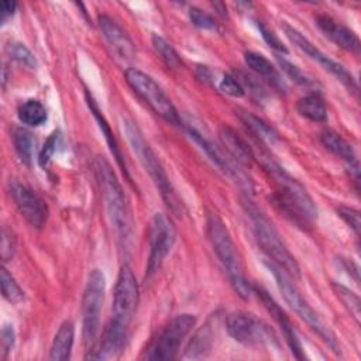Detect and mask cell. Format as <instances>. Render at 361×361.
I'll return each mask as SVG.
<instances>
[{"label":"cell","mask_w":361,"mask_h":361,"mask_svg":"<svg viewBox=\"0 0 361 361\" xmlns=\"http://www.w3.org/2000/svg\"><path fill=\"white\" fill-rule=\"evenodd\" d=\"M17 114L20 121L30 127H39L48 120L45 106L37 99H28L23 104H20Z\"/></svg>","instance_id":"obj_27"},{"label":"cell","mask_w":361,"mask_h":361,"mask_svg":"<svg viewBox=\"0 0 361 361\" xmlns=\"http://www.w3.org/2000/svg\"><path fill=\"white\" fill-rule=\"evenodd\" d=\"M124 78L127 85L133 89V92L145 103L148 107L164 120H166L172 126L182 127L183 123L175 109L173 103L164 92V89L145 72L137 68H128L124 72Z\"/></svg>","instance_id":"obj_7"},{"label":"cell","mask_w":361,"mask_h":361,"mask_svg":"<svg viewBox=\"0 0 361 361\" xmlns=\"http://www.w3.org/2000/svg\"><path fill=\"white\" fill-rule=\"evenodd\" d=\"M195 323V314L180 313L172 317L151 343L145 358L152 361H171L176 358L183 340L192 331Z\"/></svg>","instance_id":"obj_9"},{"label":"cell","mask_w":361,"mask_h":361,"mask_svg":"<svg viewBox=\"0 0 361 361\" xmlns=\"http://www.w3.org/2000/svg\"><path fill=\"white\" fill-rule=\"evenodd\" d=\"M278 62H279V66L282 68V71H283L293 82H296L298 85H300V86H303V87H312V86L316 85V83H314L312 79H309L296 65H293L292 62L286 61L285 58H278Z\"/></svg>","instance_id":"obj_35"},{"label":"cell","mask_w":361,"mask_h":361,"mask_svg":"<svg viewBox=\"0 0 361 361\" xmlns=\"http://www.w3.org/2000/svg\"><path fill=\"white\" fill-rule=\"evenodd\" d=\"M213 341V333L209 324L202 326L189 340V344L185 351L186 358H202L204 357L210 348Z\"/></svg>","instance_id":"obj_28"},{"label":"cell","mask_w":361,"mask_h":361,"mask_svg":"<svg viewBox=\"0 0 361 361\" xmlns=\"http://www.w3.org/2000/svg\"><path fill=\"white\" fill-rule=\"evenodd\" d=\"M176 240V228L164 213H155L149 221L148 244L149 255L145 268V279H151L162 267Z\"/></svg>","instance_id":"obj_12"},{"label":"cell","mask_w":361,"mask_h":361,"mask_svg":"<svg viewBox=\"0 0 361 361\" xmlns=\"http://www.w3.org/2000/svg\"><path fill=\"white\" fill-rule=\"evenodd\" d=\"M206 233L213 251L227 272L233 289L240 298L248 299L250 293L252 292V286L248 283L244 275L243 264L231 234L224 221L216 213H209L206 219Z\"/></svg>","instance_id":"obj_4"},{"label":"cell","mask_w":361,"mask_h":361,"mask_svg":"<svg viewBox=\"0 0 361 361\" xmlns=\"http://www.w3.org/2000/svg\"><path fill=\"white\" fill-rule=\"evenodd\" d=\"M219 135L230 158H234L237 164L244 166L252 165V162L255 161L254 148L248 144L247 140H244L235 130L228 126H221Z\"/></svg>","instance_id":"obj_20"},{"label":"cell","mask_w":361,"mask_h":361,"mask_svg":"<svg viewBox=\"0 0 361 361\" xmlns=\"http://www.w3.org/2000/svg\"><path fill=\"white\" fill-rule=\"evenodd\" d=\"M10 195L27 223L35 228L45 226L49 214L47 202L31 188L17 180L10 182Z\"/></svg>","instance_id":"obj_14"},{"label":"cell","mask_w":361,"mask_h":361,"mask_svg":"<svg viewBox=\"0 0 361 361\" xmlns=\"http://www.w3.org/2000/svg\"><path fill=\"white\" fill-rule=\"evenodd\" d=\"M6 54L17 61L18 63L30 68V69H35L37 68V58L35 55L21 42H10L6 45Z\"/></svg>","instance_id":"obj_33"},{"label":"cell","mask_w":361,"mask_h":361,"mask_svg":"<svg viewBox=\"0 0 361 361\" xmlns=\"http://www.w3.org/2000/svg\"><path fill=\"white\" fill-rule=\"evenodd\" d=\"M331 288L334 290V293L337 295V298L341 300V303L348 309V312L351 313V316L355 319V322H360V316H361V303H360V298L347 286L333 282Z\"/></svg>","instance_id":"obj_31"},{"label":"cell","mask_w":361,"mask_h":361,"mask_svg":"<svg viewBox=\"0 0 361 361\" xmlns=\"http://www.w3.org/2000/svg\"><path fill=\"white\" fill-rule=\"evenodd\" d=\"M128 330L120 329L111 323L107 324L106 330L103 331L102 340L99 341L97 347L87 351V360H111L117 358L127 343Z\"/></svg>","instance_id":"obj_19"},{"label":"cell","mask_w":361,"mask_h":361,"mask_svg":"<svg viewBox=\"0 0 361 361\" xmlns=\"http://www.w3.org/2000/svg\"><path fill=\"white\" fill-rule=\"evenodd\" d=\"M106 279L100 269L90 271L82 298V338L86 351L94 348L100 327Z\"/></svg>","instance_id":"obj_8"},{"label":"cell","mask_w":361,"mask_h":361,"mask_svg":"<svg viewBox=\"0 0 361 361\" xmlns=\"http://www.w3.org/2000/svg\"><path fill=\"white\" fill-rule=\"evenodd\" d=\"M296 110L305 118L314 123H324L327 120V107L319 93H307L296 102Z\"/></svg>","instance_id":"obj_25"},{"label":"cell","mask_w":361,"mask_h":361,"mask_svg":"<svg viewBox=\"0 0 361 361\" xmlns=\"http://www.w3.org/2000/svg\"><path fill=\"white\" fill-rule=\"evenodd\" d=\"M314 21L319 30L337 47L355 55L360 54V49H361L360 38L348 27L343 25L341 23L336 21L333 17L327 14H317Z\"/></svg>","instance_id":"obj_18"},{"label":"cell","mask_w":361,"mask_h":361,"mask_svg":"<svg viewBox=\"0 0 361 361\" xmlns=\"http://www.w3.org/2000/svg\"><path fill=\"white\" fill-rule=\"evenodd\" d=\"M219 87L223 93H226L228 96H233V97H243L244 96V89H243L241 83L231 73H224L223 75V78L219 83Z\"/></svg>","instance_id":"obj_38"},{"label":"cell","mask_w":361,"mask_h":361,"mask_svg":"<svg viewBox=\"0 0 361 361\" xmlns=\"http://www.w3.org/2000/svg\"><path fill=\"white\" fill-rule=\"evenodd\" d=\"M13 144L21 162L25 165H31L35 147V140L32 134L23 127H17L13 131Z\"/></svg>","instance_id":"obj_29"},{"label":"cell","mask_w":361,"mask_h":361,"mask_svg":"<svg viewBox=\"0 0 361 361\" xmlns=\"http://www.w3.org/2000/svg\"><path fill=\"white\" fill-rule=\"evenodd\" d=\"M282 30L285 32V35L288 37V39L298 48L300 49L303 54H306L310 59L319 62V65L327 71L329 73H331L337 80H340L350 92L357 93L358 92V85L354 79V76L338 62H336L334 59H331L330 56H327L324 52H322L314 44H312L302 32H299L296 28H293L292 25L286 24L285 21L282 23Z\"/></svg>","instance_id":"obj_13"},{"label":"cell","mask_w":361,"mask_h":361,"mask_svg":"<svg viewBox=\"0 0 361 361\" xmlns=\"http://www.w3.org/2000/svg\"><path fill=\"white\" fill-rule=\"evenodd\" d=\"M1 258L3 261H10L14 257L16 252V238L11 230H8L6 226L1 228Z\"/></svg>","instance_id":"obj_40"},{"label":"cell","mask_w":361,"mask_h":361,"mask_svg":"<svg viewBox=\"0 0 361 361\" xmlns=\"http://www.w3.org/2000/svg\"><path fill=\"white\" fill-rule=\"evenodd\" d=\"M123 131L126 134V138H127L133 152L137 155L138 161L141 162V165L148 172L152 182L155 183L157 189L159 190L161 197H162L164 203L166 204V207L171 210L172 214L182 216L185 213V204L180 200V197L178 196L175 188L172 186L159 158L157 157V154L154 152L151 145L145 141L138 126L134 121L124 118L123 120Z\"/></svg>","instance_id":"obj_2"},{"label":"cell","mask_w":361,"mask_h":361,"mask_svg":"<svg viewBox=\"0 0 361 361\" xmlns=\"http://www.w3.org/2000/svg\"><path fill=\"white\" fill-rule=\"evenodd\" d=\"M267 268L274 275L276 285L285 299V302L293 309V312L337 354H340V345L337 343V338L334 333L330 330V327L319 317V314L313 310V307L307 303V300L302 296L296 285L293 283L292 278L286 275L278 265H275L271 261H265Z\"/></svg>","instance_id":"obj_6"},{"label":"cell","mask_w":361,"mask_h":361,"mask_svg":"<svg viewBox=\"0 0 361 361\" xmlns=\"http://www.w3.org/2000/svg\"><path fill=\"white\" fill-rule=\"evenodd\" d=\"M320 142L324 145L326 149H329L331 154L345 161L348 165L357 162L354 148L338 133L333 130H323L320 133Z\"/></svg>","instance_id":"obj_26"},{"label":"cell","mask_w":361,"mask_h":361,"mask_svg":"<svg viewBox=\"0 0 361 361\" xmlns=\"http://www.w3.org/2000/svg\"><path fill=\"white\" fill-rule=\"evenodd\" d=\"M189 18L192 21V24L197 28L202 30H210V31H216L217 27V21L206 11H203L199 7H190L189 8Z\"/></svg>","instance_id":"obj_36"},{"label":"cell","mask_w":361,"mask_h":361,"mask_svg":"<svg viewBox=\"0 0 361 361\" xmlns=\"http://www.w3.org/2000/svg\"><path fill=\"white\" fill-rule=\"evenodd\" d=\"M0 283H1L3 298L10 303H20L24 299L23 289L4 267L0 271Z\"/></svg>","instance_id":"obj_32"},{"label":"cell","mask_w":361,"mask_h":361,"mask_svg":"<svg viewBox=\"0 0 361 361\" xmlns=\"http://www.w3.org/2000/svg\"><path fill=\"white\" fill-rule=\"evenodd\" d=\"M152 47L158 56L164 61V63L171 69H179L183 63L179 56V54L175 51V48L161 35L154 34L152 35Z\"/></svg>","instance_id":"obj_30"},{"label":"cell","mask_w":361,"mask_h":361,"mask_svg":"<svg viewBox=\"0 0 361 361\" xmlns=\"http://www.w3.org/2000/svg\"><path fill=\"white\" fill-rule=\"evenodd\" d=\"M186 134L188 137L196 144L199 145V148L207 155V158L219 168L221 169L226 175L231 176L233 179H235V182H238L241 186H245L250 189V180L247 179V176L244 175L243 171L237 169L234 166V164L231 162L230 157L227 155V152L224 154V151H221L216 144H213L212 140H209L206 135H203L196 127L193 126H185Z\"/></svg>","instance_id":"obj_15"},{"label":"cell","mask_w":361,"mask_h":361,"mask_svg":"<svg viewBox=\"0 0 361 361\" xmlns=\"http://www.w3.org/2000/svg\"><path fill=\"white\" fill-rule=\"evenodd\" d=\"M16 344V331L11 324H4L1 329V350H3V358L7 357L14 348Z\"/></svg>","instance_id":"obj_42"},{"label":"cell","mask_w":361,"mask_h":361,"mask_svg":"<svg viewBox=\"0 0 361 361\" xmlns=\"http://www.w3.org/2000/svg\"><path fill=\"white\" fill-rule=\"evenodd\" d=\"M96 173L110 223L114 227L121 245L127 247L131 237V223L121 185L117 180L110 164L103 158L96 161Z\"/></svg>","instance_id":"obj_5"},{"label":"cell","mask_w":361,"mask_h":361,"mask_svg":"<svg viewBox=\"0 0 361 361\" xmlns=\"http://www.w3.org/2000/svg\"><path fill=\"white\" fill-rule=\"evenodd\" d=\"M235 114L238 116V118L241 120V123L261 141L268 142V144H275L279 141V135L276 133V130L268 124L267 121H264L262 118H259L258 116H255L251 111H247L244 109H237Z\"/></svg>","instance_id":"obj_23"},{"label":"cell","mask_w":361,"mask_h":361,"mask_svg":"<svg viewBox=\"0 0 361 361\" xmlns=\"http://www.w3.org/2000/svg\"><path fill=\"white\" fill-rule=\"evenodd\" d=\"M244 61H245V65L252 72H255L258 76H261L264 80H267L275 90H278V92L286 90L285 82H283L279 71L264 55L254 52V51H247L244 54Z\"/></svg>","instance_id":"obj_21"},{"label":"cell","mask_w":361,"mask_h":361,"mask_svg":"<svg viewBox=\"0 0 361 361\" xmlns=\"http://www.w3.org/2000/svg\"><path fill=\"white\" fill-rule=\"evenodd\" d=\"M73 338H75V326L71 320H65L59 326V329L54 337L48 358L52 361L69 360L72 347H73Z\"/></svg>","instance_id":"obj_22"},{"label":"cell","mask_w":361,"mask_h":361,"mask_svg":"<svg viewBox=\"0 0 361 361\" xmlns=\"http://www.w3.org/2000/svg\"><path fill=\"white\" fill-rule=\"evenodd\" d=\"M252 290L255 292V295L258 296V299L262 302L264 307L268 310V313L274 317V320L279 324L282 333H283V337L292 351V354L298 358V360H303L305 358V354H303V350H302V344L299 341V337L293 329V324L290 323L288 314L283 312V309L275 302V299L265 290L262 289L261 286H257L254 285L252 286Z\"/></svg>","instance_id":"obj_16"},{"label":"cell","mask_w":361,"mask_h":361,"mask_svg":"<svg viewBox=\"0 0 361 361\" xmlns=\"http://www.w3.org/2000/svg\"><path fill=\"white\" fill-rule=\"evenodd\" d=\"M99 27L109 48L117 58L123 61L134 59L135 56L134 42L131 41L128 34L111 17L106 14L99 16Z\"/></svg>","instance_id":"obj_17"},{"label":"cell","mask_w":361,"mask_h":361,"mask_svg":"<svg viewBox=\"0 0 361 361\" xmlns=\"http://www.w3.org/2000/svg\"><path fill=\"white\" fill-rule=\"evenodd\" d=\"M238 79V82L241 83L243 89H244V93L248 92L251 94L252 99H255L258 103L259 102H264L267 99V92L265 89L262 87V85L255 79L252 78L251 75H247V73H243L240 72L238 76H235Z\"/></svg>","instance_id":"obj_34"},{"label":"cell","mask_w":361,"mask_h":361,"mask_svg":"<svg viewBox=\"0 0 361 361\" xmlns=\"http://www.w3.org/2000/svg\"><path fill=\"white\" fill-rule=\"evenodd\" d=\"M86 100H87V106H89L90 111L93 113V116H94V118H96V121H97V124H99V127H100V130H102V133H103V135H104L107 144H109V148H110L113 157L116 158V161H117L118 166L121 168V171L124 172L126 178H127L128 180H131V178H130V175H128V171H127L126 161H124L123 154H121V151H120V147H118V144H117V141H116V138H114V135H113V133H111V130H110V126L107 124V121H106L104 116L100 113V110H99L96 102L93 100V97H92L87 92H86Z\"/></svg>","instance_id":"obj_24"},{"label":"cell","mask_w":361,"mask_h":361,"mask_svg":"<svg viewBox=\"0 0 361 361\" xmlns=\"http://www.w3.org/2000/svg\"><path fill=\"white\" fill-rule=\"evenodd\" d=\"M227 333L240 344L247 347H278L275 331L264 320L252 313L237 312L226 320Z\"/></svg>","instance_id":"obj_10"},{"label":"cell","mask_w":361,"mask_h":361,"mask_svg":"<svg viewBox=\"0 0 361 361\" xmlns=\"http://www.w3.org/2000/svg\"><path fill=\"white\" fill-rule=\"evenodd\" d=\"M58 138H59V134L55 131V133H52V134L48 137V140L45 141V144H44V147L41 148L39 155H38V162H39L41 166H47L48 162L51 161V157H52V154H54L55 149H56Z\"/></svg>","instance_id":"obj_41"},{"label":"cell","mask_w":361,"mask_h":361,"mask_svg":"<svg viewBox=\"0 0 361 361\" xmlns=\"http://www.w3.org/2000/svg\"><path fill=\"white\" fill-rule=\"evenodd\" d=\"M17 3L16 1H3L0 4V21L1 24H4L16 11Z\"/></svg>","instance_id":"obj_43"},{"label":"cell","mask_w":361,"mask_h":361,"mask_svg":"<svg viewBox=\"0 0 361 361\" xmlns=\"http://www.w3.org/2000/svg\"><path fill=\"white\" fill-rule=\"evenodd\" d=\"M243 206L251 220L255 240L269 261L278 265L292 279H300L299 264L288 250L274 223L250 199H244Z\"/></svg>","instance_id":"obj_3"},{"label":"cell","mask_w":361,"mask_h":361,"mask_svg":"<svg viewBox=\"0 0 361 361\" xmlns=\"http://www.w3.org/2000/svg\"><path fill=\"white\" fill-rule=\"evenodd\" d=\"M337 214L338 217L343 219V221L353 228L355 235H360V227H361V219H360V212L354 207L350 206H338L337 207Z\"/></svg>","instance_id":"obj_37"},{"label":"cell","mask_w":361,"mask_h":361,"mask_svg":"<svg viewBox=\"0 0 361 361\" xmlns=\"http://www.w3.org/2000/svg\"><path fill=\"white\" fill-rule=\"evenodd\" d=\"M254 155L276 185L272 197L276 207L299 226H307L317 219V206L303 185L290 176L267 151L254 148Z\"/></svg>","instance_id":"obj_1"},{"label":"cell","mask_w":361,"mask_h":361,"mask_svg":"<svg viewBox=\"0 0 361 361\" xmlns=\"http://www.w3.org/2000/svg\"><path fill=\"white\" fill-rule=\"evenodd\" d=\"M257 27H258L259 34H261V37L264 38V41H265L272 49H275L276 52H281V54H288V48L283 45V42H282L262 21H257Z\"/></svg>","instance_id":"obj_39"},{"label":"cell","mask_w":361,"mask_h":361,"mask_svg":"<svg viewBox=\"0 0 361 361\" xmlns=\"http://www.w3.org/2000/svg\"><path fill=\"white\" fill-rule=\"evenodd\" d=\"M138 305V283L128 265L118 271L111 306V319L109 323L128 330Z\"/></svg>","instance_id":"obj_11"}]
</instances>
